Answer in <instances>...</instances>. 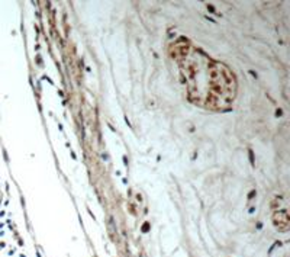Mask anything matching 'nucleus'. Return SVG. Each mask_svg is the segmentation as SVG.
<instances>
[{"label": "nucleus", "instance_id": "obj_1", "mask_svg": "<svg viewBox=\"0 0 290 257\" xmlns=\"http://www.w3.org/2000/svg\"><path fill=\"white\" fill-rule=\"evenodd\" d=\"M176 52H180L177 63L193 102L208 109H222L234 100L235 80L222 64L188 45L177 48Z\"/></svg>", "mask_w": 290, "mask_h": 257}]
</instances>
